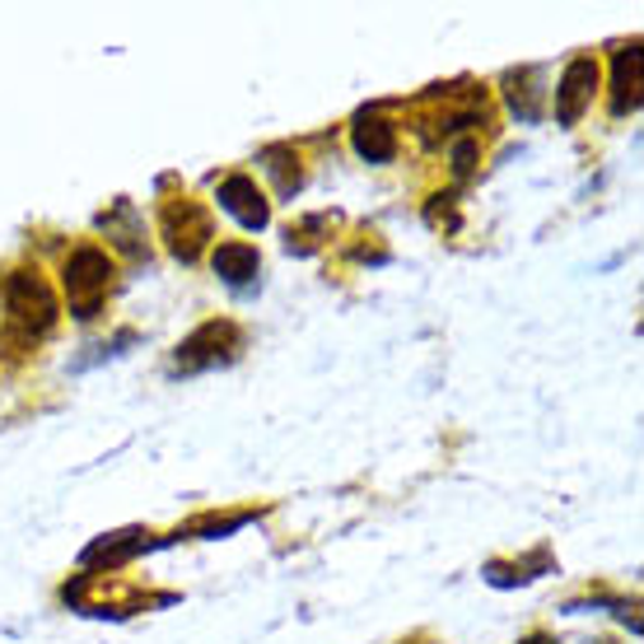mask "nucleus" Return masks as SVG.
<instances>
[{
    "label": "nucleus",
    "mask_w": 644,
    "mask_h": 644,
    "mask_svg": "<svg viewBox=\"0 0 644 644\" xmlns=\"http://www.w3.org/2000/svg\"><path fill=\"white\" fill-rule=\"evenodd\" d=\"M56 318H61V304L38 272H14L5 280V327H0V345L10 351V359L34 351L56 327Z\"/></svg>",
    "instance_id": "f257e3e1"
},
{
    "label": "nucleus",
    "mask_w": 644,
    "mask_h": 644,
    "mask_svg": "<svg viewBox=\"0 0 644 644\" xmlns=\"http://www.w3.org/2000/svg\"><path fill=\"white\" fill-rule=\"evenodd\" d=\"M113 276H117L113 257H108L103 248H93V243L75 248V253L66 257V266H61V286H66V304L80 323H93L103 313L108 290H113Z\"/></svg>",
    "instance_id": "f03ea898"
},
{
    "label": "nucleus",
    "mask_w": 644,
    "mask_h": 644,
    "mask_svg": "<svg viewBox=\"0 0 644 644\" xmlns=\"http://www.w3.org/2000/svg\"><path fill=\"white\" fill-rule=\"evenodd\" d=\"M239 351H243V332H239V327H233L229 318H211V323H201L197 332L178 345V355H173V374H201V369L229 365Z\"/></svg>",
    "instance_id": "7ed1b4c3"
},
{
    "label": "nucleus",
    "mask_w": 644,
    "mask_h": 644,
    "mask_svg": "<svg viewBox=\"0 0 644 644\" xmlns=\"http://www.w3.org/2000/svg\"><path fill=\"white\" fill-rule=\"evenodd\" d=\"M160 233H164V243H168V253L178 257V262H197L201 253H206V243H211V211L201 206V201L192 197H178V201H168L164 215H160Z\"/></svg>",
    "instance_id": "20e7f679"
},
{
    "label": "nucleus",
    "mask_w": 644,
    "mask_h": 644,
    "mask_svg": "<svg viewBox=\"0 0 644 644\" xmlns=\"http://www.w3.org/2000/svg\"><path fill=\"white\" fill-rule=\"evenodd\" d=\"M598 61L593 56H574L570 66H565L560 75V85H556V122L560 127H574L579 117L589 113V103H593V93H598Z\"/></svg>",
    "instance_id": "39448f33"
},
{
    "label": "nucleus",
    "mask_w": 644,
    "mask_h": 644,
    "mask_svg": "<svg viewBox=\"0 0 644 644\" xmlns=\"http://www.w3.org/2000/svg\"><path fill=\"white\" fill-rule=\"evenodd\" d=\"M219 206H225L233 219H239L243 229H266L272 225V201L262 197L257 178H248V173H233V178L219 182Z\"/></svg>",
    "instance_id": "423d86ee"
},
{
    "label": "nucleus",
    "mask_w": 644,
    "mask_h": 644,
    "mask_svg": "<svg viewBox=\"0 0 644 644\" xmlns=\"http://www.w3.org/2000/svg\"><path fill=\"white\" fill-rule=\"evenodd\" d=\"M211 266H215V276L225 280V286L243 290L248 280H257V272H262V253H257L253 243H219L215 253H211Z\"/></svg>",
    "instance_id": "0eeeda50"
},
{
    "label": "nucleus",
    "mask_w": 644,
    "mask_h": 644,
    "mask_svg": "<svg viewBox=\"0 0 644 644\" xmlns=\"http://www.w3.org/2000/svg\"><path fill=\"white\" fill-rule=\"evenodd\" d=\"M351 140H355V150L365 154L369 164H388L392 154H397V127H392V122H383V117H374V113H359V117H355Z\"/></svg>",
    "instance_id": "6e6552de"
},
{
    "label": "nucleus",
    "mask_w": 644,
    "mask_h": 644,
    "mask_svg": "<svg viewBox=\"0 0 644 644\" xmlns=\"http://www.w3.org/2000/svg\"><path fill=\"white\" fill-rule=\"evenodd\" d=\"M99 229L113 239L127 257H150V248L140 243V225H136V211H131V201H117L113 211H103L99 215Z\"/></svg>",
    "instance_id": "1a4fd4ad"
},
{
    "label": "nucleus",
    "mask_w": 644,
    "mask_h": 644,
    "mask_svg": "<svg viewBox=\"0 0 644 644\" xmlns=\"http://www.w3.org/2000/svg\"><path fill=\"white\" fill-rule=\"evenodd\" d=\"M640 103V42H631L617 56V75H611V113L626 117Z\"/></svg>",
    "instance_id": "9d476101"
},
{
    "label": "nucleus",
    "mask_w": 644,
    "mask_h": 644,
    "mask_svg": "<svg viewBox=\"0 0 644 644\" xmlns=\"http://www.w3.org/2000/svg\"><path fill=\"white\" fill-rule=\"evenodd\" d=\"M262 164H266V173L276 178V192H280V197H294V192H300L304 168H300V154H294L290 146H272V150H262Z\"/></svg>",
    "instance_id": "9b49d317"
},
{
    "label": "nucleus",
    "mask_w": 644,
    "mask_h": 644,
    "mask_svg": "<svg viewBox=\"0 0 644 644\" xmlns=\"http://www.w3.org/2000/svg\"><path fill=\"white\" fill-rule=\"evenodd\" d=\"M140 546H146V532H113V538H103V542H93L89 552L80 556L85 565H99V560H108V565H117V560H127V556H136Z\"/></svg>",
    "instance_id": "f8f14e48"
},
{
    "label": "nucleus",
    "mask_w": 644,
    "mask_h": 644,
    "mask_svg": "<svg viewBox=\"0 0 644 644\" xmlns=\"http://www.w3.org/2000/svg\"><path fill=\"white\" fill-rule=\"evenodd\" d=\"M337 225V215H308V219H300V225H294L290 229V239H286V248H290V253H313V248H318V243H313V233H318V229H332Z\"/></svg>",
    "instance_id": "ddd939ff"
},
{
    "label": "nucleus",
    "mask_w": 644,
    "mask_h": 644,
    "mask_svg": "<svg viewBox=\"0 0 644 644\" xmlns=\"http://www.w3.org/2000/svg\"><path fill=\"white\" fill-rule=\"evenodd\" d=\"M248 523V514H229V518H197L192 532H233V528H243Z\"/></svg>",
    "instance_id": "4468645a"
},
{
    "label": "nucleus",
    "mask_w": 644,
    "mask_h": 644,
    "mask_svg": "<svg viewBox=\"0 0 644 644\" xmlns=\"http://www.w3.org/2000/svg\"><path fill=\"white\" fill-rule=\"evenodd\" d=\"M472 164H477V140H458V150H453V173H458V178H467V173H472Z\"/></svg>",
    "instance_id": "2eb2a0df"
},
{
    "label": "nucleus",
    "mask_w": 644,
    "mask_h": 644,
    "mask_svg": "<svg viewBox=\"0 0 644 644\" xmlns=\"http://www.w3.org/2000/svg\"><path fill=\"white\" fill-rule=\"evenodd\" d=\"M518 644H556L552 635H528V640H518Z\"/></svg>",
    "instance_id": "dca6fc26"
}]
</instances>
